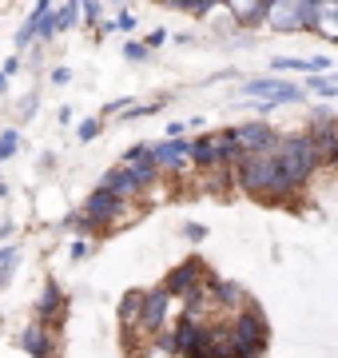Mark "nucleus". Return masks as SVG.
Returning <instances> with one entry per match:
<instances>
[{"instance_id": "f257e3e1", "label": "nucleus", "mask_w": 338, "mask_h": 358, "mask_svg": "<svg viewBox=\"0 0 338 358\" xmlns=\"http://www.w3.org/2000/svg\"><path fill=\"white\" fill-rule=\"evenodd\" d=\"M235 179H239L247 192L263 195V199H283V195L291 192V183H286V176L279 171V164H274L271 152L243 155V159H239V167H235Z\"/></svg>"}, {"instance_id": "f03ea898", "label": "nucleus", "mask_w": 338, "mask_h": 358, "mask_svg": "<svg viewBox=\"0 0 338 358\" xmlns=\"http://www.w3.org/2000/svg\"><path fill=\"white\" fill-rule=\"evenodd\" d=\"M271 155H274V164H279V171L286 176V183H291V187H302V183L311 179V171H314V152H311V140H307V136L274 140Z\"/></svg>"}, {"instance_id": "7ed1b4c3", "label": "nucleus", "mask_w": 338, "mask_h": 358, "mask_svg": "<svg viewBox=\"0 0 338 358\" xmlns=\"http://www.w3.org/2000/svg\"><path fill=\"white\" fill-rule=\"evenodd\" d=\"M231 343H235V358H259L267 350V319L259 310H239L231 327Z\"/></svg>"}, {"instance_id": "20e7f679", "label": "nucleus", "mask_w": 338, "mask_h": 358, "mask_svg": "<svg viewBox=\"0 0 338 358\" xmlns=\"http://www.w3.org/2000/svg\"><path fill=\"white\" fill-rule=\"evenodd\" d=\"M267 16L279 32H291V28H314L318 16H323V4H267Z\"/></svg>"}, {"instance_id": "39448f33", "label": "nucleus", "mask_w": 338, "mask_h": 358, "mask_svg": "<svg viewBox=\"0 0 338 358\" xmlns=\"http://www.w3.org/2000/svg\"><path fill=\"white\" fill-rule=\"evenodd\" d=\"M243 96H255V100H263V108H271V103L302 100V92L291 88V84H283V80H247V84H243Z\"/></svg>"}, {"instance_id": "423d86ee", "label": "nucleus", "mask_w": 338, "mask_h": 358, "mask_svg": "<svg viewBox=\"0 0 338 358\" xmlns=\"http://www.w3.org/2000/svg\"><path fill=\"white\" fill-rule=\"evenodd\" d=\"M203 263H199V259H187V263H179V267L171 271L168 275V282H163V294H191L199 287V282H203Z\"/></svg>"}, {"instance_id": "0eeeda50", "label": "nucleus", "mask_w": 338, "mask_h": 358, "mask_svg": "<svg viewBox=\"0 0 338 358\" xmlns=\"http://www.w3.org/2000/svg\"><path fill=\"white\" fill-rule=\"evenodd\" d=\"M119 199L112 192H104V187H96V192L88 195V203H84V223L88 227H100V223H112L116 219V211H119Z\"/></svg>"}, {"instance_id": "6e6552de", "label": "nucleus", "mask_w": 338, "mask_h": 358, "mask_svg": "<svg viewBox=\"0 0 338 358\" xmlns=\"http://www.w3.org/2000/svg\"><path fill=\"white\" fill-rule=\"evenodd\" d=\"M235 140H239L243 155H263L274 148V131L267 124H243V128H235Z\"/></svg>"}, {"instance_id": "1a4fd4ad", "label": "nucleus", "mask_w": 338, "mask_h": 358, "mask_svg": "<svg viewBox=\"0 0 338 358\" xmlns=\"http://www.w3.org/2000/svg\"><path fill=\"white\" fill-rule=\"evenodd\" d=\"M168 294L163 291H152L143 294V307H140V319H135V327H140L143 334H156L159 327H163V315H168Z\"/></svg>"}, {"instance_id": "9d476101", "label": "nucleus", "mask_w": 338, "mask_h": 358, "mask_svg": "<svg viewBox=\"0 0 338 358\" xmlns=\"http://www.w3.org/2000/svg\"><path fill=\"white\" fill-rule=\"evenodd\" d=\"M311 140V152H314V164L323 159V164H335L338 155V136H335V124H326V128H314V136H307Z\"/></svg>"}, {"instance_id": "9b49d317", "label": "nucleus", "mask_w": 338, "mask_h": 358, "mask_svg": "<svg viewBox=\"0 0 338 358\" xmlns=\"http://www.w3.org/2000/svg\"><path fill=\"white\" fill-rule=\"evenodd\" d=\"M100 187H104V192H112V195L119 199V203H124L128 195L140 192V183H135V176H131L128 167H112V171L104 176V183H100Z\"/></svg>"}, {"instance_id": "f8f14e48", "label": "nucleus", "mask_w": 338, "mask_h": 358, "mask_svg": "<svg viewBox=\"0 0 338 358\" xmlns=\"http://www.w3.org/2000/svg\"><path fill=\"white\" fill-rule=\"evenodd\" d=\"M20 350L32 355V358H52V338H48L44 327H28V331L20 334Z\"/></svg>"}, {"instance_id": "ddd939ff", "label": "nucleus", "mask_w": 338, "mask_h": 358, "mask_svg": "<svg viewBox=\"0 0 338 358\" xmlns=\"http://www.w3.org/2000/svg\"><path fill=\"white\" fill-rule=\"evenodd\" d=\"M152 164L156 167H179L183 164V155H187V143L183 140H168V143H159V148H152Z\"/></svg>"}, {"instance_id": "4468645a", "label": "nucleus", "mask_w": 338, "mask_h": 358, "mask_svg": "<svg viewBox=\"0 0 338 358\" xmlns=\"http://www.w3.org/2000/svg\"><path fill=\"white\" fill-rule=\"evenodd\" d=\"M60 307H64V294H60V287L48 279L44 282V294H40V319H56Z\"/></svg>"}, {"instance_id": "2eb2a0df", "label": "nucleus", "mask_w": 338, "mask_h": 358, "mask_svg": "<svg viewBox=\"0 0 338 358\" xmlns=\"http://www.w3.org/2000/svg\"><path fill=\"white\" fill-rule=\"evenodd\" d=\"M187 155H191L196 164H203V167H215V164H219V148H215V136H207V140H199V143H187Z\"/></svg>"}, {"instance_id": "dca6fc26", "label": "nucleus", "mask_w": 338, "mask_h": 358, "mask_svg": "<svg viewBox=\"0 0 338 358\" xmlns=\"http://www.w3.org/2000/svg\"><path fill=\"white\" fill-rule=\"evenodd\" d=\"M211 294L219 299L223 307H243V287H239V282H215Z\"/></svg>"}, {"instance_id": "f3484780", "label": "nucleus", "mask_w": 338, "mask_h": 358, "mask_svg": "<svg viewBox=\"0 0 338 358\" xmlns=\"http://www.w3.org/2000/svg\"><path fill=\"white\" fill-rule=\"evenodd\" d=\"M48 8H52V4H44V0H40L36 8H32V16H28V20H24V28H20V32H16V48H24L28 40L36 36V24H40V16L48 13Z\"/></svg>"}, {"instance_id": "a211bd4d", "label": "nucleus", "mask_w": 338, "mask_h": 358, "mask_svg": "<svg viewBox=\"0 0 338 358\" xmlns=\"http://www.w3.org/2000/svg\"><path fill=\"white\" fill-rule=\"evenodd\" d=\"M231 13L239 16V24H259V20H267V4H239L235 0Z\"/></svg>"}, {"instance_id": "6ab92c4d", "label": "nucleus", "mask_w": 338, "mask_h": 358, "mask_svg": "<svg viewBox=\"0 0 338 358\" xmlns=\"http://www.w3.org/2000/svg\"><path fill=\"white\" fill-rule=\"evenodd\" d=\"M274 68H279V72H323V68H330V64H326V60H286V56H279Z\"/></svg>"}, {"instance_id": "aec40b11", "label": "nucleus", "mask_w": 338, "mask_h": 358, "mask_svg": "<svg viewBox=\"0 0 338 358\" xmlns=\"http://www.w3.org/2000/svg\"><path fill=\"white\" fill-rule=\"evenodd\" d=\"M140 307H143V291H128L124 294V303H119V319L131 327V322L140 319Z\"/></svg>"}, {"instance_id": "412c9836", "label": "nucleus", "mask_w": 338, "mask_h": 358, "mask_svg": "<svg viewBox=\"0 0 338 358\" xmlns=\"http://www.w3.org/2000/svg\"><path fill=\"white\" fill-rule=\"evenodd\" d=\"M131 176H135V183L140 187H147L152 179H156V164H152V155H143V159H135V167H128Z\"/></svg>"}, {"instance_id": "4be33fe9", "label": "nucleus", "mask_w": 338, "mask_h": 358, "mask_svg": "<svg viewBox=\"0 0 338 358\" xmlns=\"http://www.w3.org/2000/svg\"><path fill=\"white\" fill-rule=\"evenodd\" d=\"M76 16H80V4H64V8H56V13H52L56 32H60V28H72V24H76Z\"/></svg>"}, {"instance_id": "5701e85b", "label": "nucleus", "mask_w": 338, "mask_h": 358, "mask_svg": "<svg viewBox=\"0 0 338 358\" xmlns=\"http://www.w3.org/2000/svg\"><path fill=\"white\" fill-rule=\"evenodd\" d=\"M16 143H20V131H16V128H8L4 136H0V159H8V155L16 152Z\"/></svg>"}, {"instance_id": "b1692460", "label": "nucleus", "mask_w": 338, "mask_h": 358, "mask_svg": "<svg viewBox=\"0 0 338 358\" xmlns=\"http://www.w3.org/2000/svg\"><path fill=\"white\" fill-rule=\"evenodd\" d=\"M307 84H311L314 92H323V96H338V84H335L330 76H311Z\"/></svg>"}, {"instance_id": "393cba45", "label": "nucleus", "mask_w": 338, "mask_h": 358, "mask_svg": "<svg viewBox=\"0 0 338 358\" xmlns=\"http://www.w3.org/2000/svg\"><path fill=\"white\" fill-rule=\"evenodd\" d=\"M179 8H187V13H196V16L211 13V4H207V0H179Z\"/></svg>"}, {"instance_id": "a878e982", "label": "nucleus", "mask_w": 338, "mask_h": 358, "mask_svg": "<svg viewBox=\"0 0 338 358\" xmlns=\"http://www.w3.org/2000/svg\"><path fill=\"white\" fill-rule=\"evenodd\" d=\"M91 136H100V120H84L80 124V140H91Z\"/></svg>"}, {"instance_id": "bb28decb", "label": "nucleus", "mask_w": 338, "mask_h": 358, "mask_svg": "<svg viewBox=\"0 0 338 358\" xmlns=\"http://www.w3.org/2000/svg\"><path fill=\"white\" fill-rule=\"evenodd\" d=\"M116 24L124 28V32H131V28H135V16H131L128 8H124V13H119V20H116ZM116 24H112V28H116Z\"/></svg>"}, {"instance_id": "cd10ccee", "label": "nucleus", "mask_w": 338, "mask_h": 358, "mask_svg": "<svg viewBox=\"0 0 338 358\" xmlns=\"http://www.w3.org/2000/svg\"><path fill=\"white\" fill-rule=\"evenodd\" d=\"M88 251H91V243H88V239H76V247H72V259H84Z\"/></svg>"}, {"instance_id": "c85d7f7f", "label": "nucleus", "mask_w": 338, "mask_h": 358, "mask_svg": "<svg viewBox=\"0 0 338 358\" xmlns=\"http://www.w3.org/2000/svg\"><path fill=\"white\" fill-rule=\"evenodd\" d=\"M128 60H143V56H147V48H143V44H128Z\"/></svg>"}, {"instance_id": "c756f323", "label": "nucleus", "mask_w": 338, "mask_h": 358, "mask_svg": "<svg viewBox=\"0 0 338 358\" xmlns=\"http://www.w3.org/2000/svg\"><path fill=\"white\" fill-rule=\"evenodd\" d=\"M183 231H187V239H203V235H207V231L199 227V223H187V227H183Z\"/></svg>"}, {"instance_id": "7c9ffc66", "label": "nucleus", "mask_w": 338, "mask_h": 358, "mask_svg": "<svg viewBox=\"0 0 338 358\" xmlns=\"http://www.w3.org/2000/svg\"><path fill=\"white\" fill-rule=\"evenodd\" d=\"M80 13L88 16V20H84V24H91V20H96V13H100V4H84V8H80Z\"/></svg>"}, {"instance_id": "2f4dec72", "label": "nucleus", "mask_w": 338, "mask_h": 358, "mask_svg": "<svg viewBox=\"0 0 338 358\" xmlns=\"http://www.w3.org/2000/svg\"><path fill=\"white\" fill-rule=\"evenodd\" d=\"M52 80H56V84H68V80H72V72H68V68H56Z\"/></svg>"}, {"instance_id": "473e14b6", "label": "nucleus", "mask_w": 338, "mask_h": 358, "mask_svg": "<svg viewBox=\"0 0 338 358\" xmlns=\"http://www.w3.org/2000/svg\"><path fill=\"white\" fill-rule=\"evenodd\" d=\"M0 92H4V72H0Z\"/></svg>"}]
</instances>
